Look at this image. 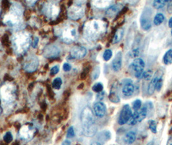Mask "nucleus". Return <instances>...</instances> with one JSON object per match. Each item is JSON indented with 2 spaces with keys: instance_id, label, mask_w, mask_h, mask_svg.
<instances>
[{
  "instance_id": "nucleus-4",
  "label": "nucleus",
  "mask_w": 172,
  "mask_h": 145,
  "mask_svg": "<svg viewBox=\"0 0 172 145\" xmlns=\"http://www.w3.org/2000/svg\"><path fill=\"white\" fill-rule=\"evenodd\" d=\"M82 124L84 133L86 136L91 137L97 130L96 122L92 111L88 107L84 108L82 114Z\"/></svg>"
},
{
  "instance_id": "nucleus-41",
  "label": "nucleus",
  "mask_w": 172,
  "mask_h": 145,
  "mask_svg": "<svg viewBox=\"0 0 172 145\" xmlns=\"http://www.w3.org/2000/svg\"><path fill=\"white\" fill-rule=\"evenodd\" d=\"M38 41H39V39L38 37H35L34 39V41H32V46L33 48H36L37 47L38 43Z\"/></svg>"
},
{
  "instance_id": "nucleus-37",
  "label": "nucleus",
  "mask_w": 172,
  "mask_h": 145,
  "mask_svg": "<svg viewBox=\"0 0 172 145\" xmlns=\"http://www.w3.org/2000/svg\"><path fill=\"white\" fill-rule=\"evenodd\" d=\"M74 130L73 127H71L67 130V138H72L74 136Z\"/></svg>"
},
{
  "instance_id": "nucleus-27",
  "label": "nucleus",
  "mask_w": 172,
  "mask_h": 145,
  "mask_svg": "<svg viewBox=\"0 0 172 145\" xmlns=\"http://www.w3.org/2000/svg\"><path fill=\"white\" fill-rule=\"evenodd\" d=\"M164 16L163 14H161V13H158V14H157L155 16L153 22L155 25L158 26V25H160L164 21Z\"/></svg>"
},
{
  "instance_id": "nucleus-36",
  "label": "nucleus",
  "mask_w": 172,
  "mask_h": 145,
  "mask_svg": "<svg viewBox=\"0 0 172 145\" xmlns=\"http://www.w3.org/2000/svg\"><path fill=\"white\" fill-rule=\"evenodd\" d=\"M163 78H162V77H161L156 84V88H155V90H157L158 92H159L162 88V86H163Z\"/></svg>"
},
{
  "instance_id": "nucleus-31",
  "label": "nucleus",
  "mask_w": 172,
  "mask_h": 145,
  "mask_svg": "<svg viewBox=\"0 0 172 145\" xmlns=\"http://www.w3.org/2000/svg\"><path fill=\"white\" fill-rule=\"evenodd\" d=\"M103 88V85L101 83H97L93 85V90L94 92L99 93V92L102 91Z\"/></svg>"
},
{
  "instance_id": "nucleus-29",
  "label": "nucleus",
  "mask_w": 172,
  "mask_h": 145,
  "mask_svg": "<svg viewBox=\"0 0 172 145\" xmlns=\"http://www.w3.org/2000/svg\"><path fill=\"white\" fill-rule=\"evenodd\" d=\"M61 85H62V80L60 77H56L54 79L53 82V87L54 89H60Z\"/></svg>"
},
{
  "instance_id": "nucleus-14",
  "label": "nucleus",
  "mask_w": 172,
  "mask_h": 145,
  "mask_svg": "<svg viewBox=\"0 0 172 145\" xmlns=\"http://www.w3.org/2000/svg\"><path fill=\"white\" fill-rule=\"evenodd\" d=\"M60 52L61 50L59 47L56 45H51L45 48L44 51V56L49 58L56 57L59 56Z\"/></svg>"
},
{
  "instance_id": "nucleus-39",
  "label": "nucleus",
  "mask_w": 172,
  "mask_h": 145,
  "mask_svg": "<svg viewBox=\"0 0 172 145\" xmlns=\"http://www.w3.org/2000/svg\"><path fill=\"white\" fill-rule=\"evenodd\" d=\"M139 53H140L139 50L138 49V48H136V49L133 50L131 52V56H132V57H136L138 56Z\"/></svg>"
},
{
  "instance_id": "nucleus-35",
  "label": "nucleus",
  "mask_w": 172,
  "mask_h": 145,
  "mask_svg": "<svg viewBox=\"0 0 172 145\" xmlns=\"http://www.w3.org/2000/svg\"><path fill=\"white\" fill-rule=\"evenodd\" d=\"M141 105H142V102H141V100L137 99L133 103V107L134 110H138L139 108H141Z\"/></svg>"
},
{
  "instance_id": "nucleus-17",
  "label": "nucleus",
  "mask_w": 172,
  "mask_h": 145,
  "mask_svg": "<svg viewBox=\"0 0 172 145\" xmlns=\"http://www.w3.org/2000/svg\"><path fill=\"white\" fill-rule=\"evenodd\" d=\"M109 99L110 100V101L114 103H118L121 101L118 95L117 83H114L113 85L109 95Z\"/></svg>"
},
{
  "instance_id": "nucleus-42",
  "label": "nucleus",
  "mask_w": 172,
  "mask_h": 145,
  "mask_svg": "<svg viewBox=\"0 0 172 145\" xmlns=\"http://www.w3.org/2000/svg\"><path fill=\"white\" fill-rule=\"evenodd\" d=\"M169 2L170 3H169V5H168V12H169V13H172V0H170Z\"/></svg>"
},
{
  "instance_id": "nucleus-34",
  "label": "nucleus",
  "mask_w": 172,
  "mask_h": 145,
  "mask_svg": "<svg viewBox=\"0 0 172 145\" xmlns=\"http://www.w3.org/2000/svg\"><path fill=\"white\" fill-rule=\"evenodd\" d=\"M12 135L11 134V132H6V133L5 134L4 137H3V139L6 142V143H11V142L12 141Z\"/></svg>"
},
{
  "instance_id": "nucleus-38",
  "label": "nucleus",
  "mask_w": 172,
  "mask_h": 145,
  "mask_svg": "<svg viewBox=\"0 0 172 145\" xmlns=\"http://www.w3.org/2000/svg\"><path fill=\"white\" fill-rule=\"evenodd\" d=\"M60 70V68L58 66H54L53 68H52L51 70V74L52 75H55L58 73Z\"/></svg>"
},
{
  "instance_id": "nucleus-8",
  "label": "nucleus",
  "mask_w": 172,
  "mask_h": 145,
  "mask_svg": "<svg viewBox=\"0 0 172 145\" xmlns=\"http://www.w3.org/2000/svg\"><path fill=\"white\" fill-rule=\"evenodd\" d=\"M35 131V128L32 125L25 124L19 130V137L26 141H30L33 137Z\"/></svg>"
},
{
  "instance_id": "nucleus-13",
  "label": "nucleus",
  "mask_w": 172,
  "mask_h": 145,
  "mask_svg": "<svg viewBox=\"0 0 172 145\" xmlns=\"http://www.w3.org/2000/svg\"><path fill=\"white\" fill-rule=\"evenodd\" d=\"M39 61L36 56H30L25 61L24 69L28 72H32L38 69Z\"/></svg>"
},
{
  "instance_id": "nucleus-18",
  "label": "nucleus",
  "mask_w": 172,
  "mask_h": 145,
  "mask_svg": "<svg viewBox=\"0 0 172 145\" xmlns=\"http://www.w3.org/2000/svg\"><path fill=\"white\" fill-rule=\"evenodd\" d=\"M122 54L121 52H118L116 54L115 57L112 62V69L115 72H118L121 70L122 66Z\"/></svg>"
},
{
  "instance_id": "nucleus-43",
  "label": "nucleus",
  "mask_w": 172,
  "mask_h": 145,
  "mask_svg": "<svg viewBox=\"0 0 172 145\" xmlns=\"http://www.w3.org/2000/svg\"><path fill=\"white\" fill-rule=\"evenodd\" d=\"M36 1H37V0H27V1L28 2L29 4V5H33L34 3Z\"/></svg>"
},
{
  "instance_id": "nucleus-45",
  "label": "nucleus",
  "mask_w": 172,
  "mask_h": 145,
  "mask_svg": "<svg viewBox=\"0 0 172 145\" xmlns=\"http://www.w3.org/2000/svg\"><path fill=\"white\" fill-rule=\"evenodd\" d=\"M71 144V141H68V140H66L63 143V144Z\"/></svg>"
},
{
  "instance_id": "nucleus-11",
  "label": "nucleus",
  "mask_w": 172,
  "mask_h": 145,
  "mask_svg": "<svg viewBox=\"0 0 172 145\" xmlns=\"http://www.w3.org/2000/svg\"><path fill=\"white\" fill-rule=\"evenodd\" d=\"M132 115L131 109L128 105H124V107L122 108L121 112V114L119 115L118 118V124L121 125H123L129 121Z\"/></svg>"
},
{
  "instance_id": "nucleus-28",
  "label": "nucleus",
  "mask_w": 172,
  "mask_h": 145,
  "mask_svg": "<svg viewBox=\"0 0 172 145\" xmlns=\"http://www.w3.org/2000/svg\"><path fill=\"white\" fill-rule=\"evenodd\" d=\"M147 113H148L147 106H144L143 107L141 108V110L138 111V114H139L138 121L139 122L142 121L144 119H145V117H146V115H147Z\"/></svg>"
},
{
  "instance_id": "nucleus-49",
  "label": "nucleus",
  "mask_w": 172,
  "mask_h": 145,
  "mask_svg": "<svg viewBox=\"0 0 172 145\" xmlns=\"http://www.w3.org/2000/svg\"><path fill=\"white\" fill-rule=\"evenodd\" d=\"M171 130H172V128H171Z\"/></svg>"
},
{
  "instance_id": "nucleus-6",
  "label": "nucleus",
  "mask_w": 172,
  "mask_h": 145,
  "mask_svg": "<svg viewBox=\"0 0 172 145\" xmlns=\"http://www.w3.org/2000/svg\"><path fill=\"white\" fill-rule=\"evenodd\" d=\"M22 16L23 9L21 6L19 5H14L11 6L9 12L5 16L3 22L9 27H18L21 24Z\"/></svg>"
},
{
  "instance_id": "nucleus-46",
  "label": "nucleus",
  "mask_w": 172,
  "mask_h": 145,
  "mask_svg": "<svg viewBox=\"0 0 172 145\" xmlns=\"http://www.w3.org/2000/svg\"><path fill=\"white\" fill-rule=\"evenodd\" d=\"M128 1H129L130 3H133V2H135L136 0H128Z\"/></svg>"
},
{
  "instance_id": "nucleus-15",
  "label": "nucleus",
  "mask_w": 172,
  "mask_h": 145,
  "mask_svg": "<svg viewBox=\"0 0 172 145\" xmlns=\"http://www.w3.org/2000/svg\"><path fill=\"white\" fill-rule=\"evenodd\" d=\"M87 54V50L85 47L75 46L71 50V55L75 59H81L86 56Z\"/></svg>"
},
{
  "instance_id": "nucleus-25",
  "label": "nucleus",
  "mask_w": 172,
  "mask_h": 145,
  "mask_svg": "<svg viewBox=\"0 0 172 145\" xmlns=\"http://www.w3.org/2000/svg\"><path fill=\"white\" fill-rule=\"evenodd\" d=\"M170 0H154L153 1V6L156 9H160L163 8Z\"/></svg>"
},
{
  "instance_id": "nucleus-24",
  "label": "nucleus",
  "mask_w": 172,
  "mask_h": 145,
  "mask_svg": "<svg viewBox=\"0 0 172 145\" xmlns=\"http://www.w3.org/2000/svg\"><path fill=\"white\" fill-rule=\"evenodd\" d=\"M163 62L166 65L172 63V48L168 50L166 54H164L163 57Z\"/></svg>"
},
{
  "instance_id": "nucleus-19",
  "label": "nucleus",
  "mask_w": 172,
  "mask_h": 145,
  "mask_svg": "<svg viewBox=\"0 0 172 145\" xmlns=\"http://www.w3.org/2000/svg\"><path fill=\"white\" fill-rule=\"evenodd\" d=\"M161 77V76L156 75V76H155L153 77V79H151L150 83L149 84L148 88V92L149 93V95H152L154 93L155 88H156V84Z\"/></svg>"
},
{
  "instance_id": "nucleus-1",
  "label": "nucleus",
  "mask_w": 172,
  "mask_h": 145,
  "mask_svg": "<svg viewBox=\"0 0 172 145\" xmlns=\"http://www.w3.org/2000/svg\"><path fill=\"white\" fill-rule=\"evenodd\" d=\"M16 97V87L12 83H6L0 88V99L6 112L12 108Z\"/></svg>"
},
{
  "instance_id": "nucleus-47",
  "label": "nucleus",
  "mask_w": 172,
  "mask_h": 145,
  "mask_svg": "<svg viewBox=\"0 0 172 145\" xmlns=\"http://www.w3.org/2000/svg\"><path fill=\"white\" fill-rule=\"evenodd\" d=\"M171 35H172V29H171Z\"/></svg>"
},
{
  "instance_id": "nucleus-32",
  "label": "nucleus",
  "mask_w": 172,
  "mask_h": 145,
  "mask_svg": "<svg viewBox=\"0 0 172 145\" xmlns=\"http://www.w3.org/2000/svg\"><path fill=\"white\" fill-rule=\"evenodd\" d=\"M149 127L151 131L154 134L157 133V126H156V122L154 120H150L149 121Z\"/></svg>"
},
{
  "instance_id": "nucleus-26",
  "label": "nucleus",
  "mask_w": 172,
  "mask_h": 145,
  "mask_svg": "<svg viewBox=\"0 0 172 145\" xmlns=\"http://www.w3.org/2000/svg\"><path fill=\"white\" fill-rule=\"evenodd\" d=\"M111 0H93L94 4L98 7H104L111 2Z\"/></svg>"
},
{
  "instance_id": "nucleus-10",
  "label": "nucleus",
  "mask_w": 172,
  "mask_h": 145,
  "mask_svg": "<svg viewBox=\"0 0 172 145\" xmlns=\"http://www.w3.org/2000/svg\"><path fill=\"white\" fill-rule=\"evenodd\" d=\"M84 14V10L80 5H73L68 9L67 15L71 19L77 20L80 19Z\"/></svg>"
},
{
  "instance_id": "nucleus-48",
  "label": "nucleus",
  "mask_w": 172,
  "mask_h": 145,
  "mask_svg": "<svg viewBox=\"0 0 172 145\" xmlns=\"http://www.w3.org/2000/svg\"><path fill=\"white\" fill-rule=\"evenodd\" d=\"M80 1H82V0H80Z\"/></svg>"
},
{
  "instance_id": "nucleus-16",
  "label": "nucleus",
  "mask_w": 172,
  "mask_h": 145,
  "mask_svg": "<svg viewBox=\"0 0 172 145\" xmlns=\"http://www.w3.org/2000/svg\"><path fill=\"white\" fill-rule=\"evenodd\" d=\"M93 110L96 117H103L106 112V105L102 102L96 103L93 106Z\"/></svg>"
},
{
  "instance_id": "nucleus-22",
  "label": "nucleus",
  "mask_w": 172,
  "mask_h": 145,
  "mask_svg": "<svg viewBox=\"0 0 172 145\" xmlns=\"http://www.w3.org/2000/svg\"><path fill=\"white\" fill-rule=\"evenodd\" d=\"M124 29L123 28H120L116 32V33L114 35V37H113V43H117L118 42L121 41V40L122 39L123 36H124Z\"/></svg>"
},
{
  "instance_id": "nucleus-9",
  "label": "nucleus",
  "mask_w": 172,
  "mask_h": 145,
  "mask_svg": "<svg viewBox=\"0 0 172 145\" xmlns=\"http://www.w3.org/2000/svg\"><path fill=\"white\" fill-rule=\"evenodd\" d=\"M145 63L144 61L141 58H137L133 61L130 64V69L135 73V76L137 78H140L144 72Z\"/></svg>"
},
{
  "instance_id": "nucleus-12",
  "label": "nucleus",
  "mask_w": 172,
  "mask_h": 145,
  "mask_svg": "<svg viewBox=\"0 0 172 145\" xmlns=\"http://www.w3.org/2000/svg\"><path fill=\"white\" fill-rule=\"evenodd\" d=\"M151 12L150 10L146 9L142 12L141 17V27L144 30H150L151 27Z\"/></svg>"
},
{
  "instance_id": "nucleus-33",
  "label": "nucleus",
  "mask_w": 172,
  "mask_h": 145,
  "mask_svg": "<svg viewBox=\"0 0 172 145\" xmlns=\"http://www.w3.org/2000/svg\"><path fill=\"white\" fill-rule=\"evenodd\" d=\"M153 76V72L152 70H147L142 74V77L146 80H149L151 79V77Z\"/></svg>"
},
{
  "instance_id": "nucleus-40",
  "label": "nucleus",
  "mask_w": 172,
  "mask_h": 145,
  "mask_svg": "<svg viewBox=\"0 0 172 145\" xmlns=\"http://www.w3.org/2000/svg\"><path fill=\"white\" fill-rule=\"evenodd\" d=\"M63 69L64 71H66V72H69L71 70V66L70 65V64L66 63H64V66H63Z\"/></svg>"
},
{
  "instance_id": "nucleus-2",
  "label": "nucleus",
  "mask_w": 172,
  "mask_h": 145,
  "mask_svg": "<svg viewBox=\"0 0 172 145\" xmlns=\"http://www.w3.org/2000/svg\"><path fill=\"white\" fill-rule=\"evenodd\" d=\"M106 30L105 23L99 19L89 21L84 25V33L85 36L91 40H96Z\"/></svg>"
},
{
  "instance_id": "nucleus-23",
  "label": "nucleus",
  "mask_w": 172,
  "mask_h": 145,
  "mask_svg": "<svg viewBox=\"0 0 172 145\" xmlns=\"http://www.w3.org/2000/svg\"><path fill=\"white\" fill-rule=\"evenodd\" d=\"M120 9H121V6L119 5H113L107 11L106 14L109 17H111V16H115L120 11Z\"/></svg>"
},
{
  "instance_id": "nucleus-20",
  "label": "nucleus",
  "mask_w": 172,
  "mask_h": 145,
  "mask_svg": "<svg viewBox=\"0 0 172 145\" xmlns=\"http://www.w3.org/2000/svg\"><path fill=\"white\" fill-rule=\"evenodd\" d=\"M134 86L131 83L126 84L122 88V92L126 96H131L134 92Z\"/></svg>"
},
{
  "instance_id": "nucleus-3",
  "label": "nucleus",
  "mask_w": 172,
  "mask_h": 145,
  "mask_svg": "<svg viewBox=\"0 0 172 145\" xmlns=\"http://www.w3.org/2000/svg\"><path fill=\"white\" fill-rule=\"evenodd\" d=\"M12 46L16 53L21 54L27 50L31 44V36L28 32L19 31L13 35Z\"/></svg>"
},
{
  "instance_id": "nucleus-30",
  "label": "nucleus",
  "mask_w": 172,
  "mask_h": 145,
  "mask_svg": "<svg viewBox=\"0 0 172 145\" xmlns=\"http://www.w3.org/2000/svg\"><path fill=\"white\" fill-rule=\"evenodd\" d=\"M113 56V52L110 49H107L105 50L104 52H103V58L106 61H109L110 59H111V57Z\"/></svg>"
},
{
  "instance_id": "nucleus-44",
  "label": "nucleus",
  "mask_w": 172,
  "mask_h": 145,
  "mask_svg": "<svg viewBox=\"0 0 172 145\" xmlns=\"http://www.w3.org/2000/svg\"><path fill=\"white\" fill-rule=\"evenodd\" d=\"M168 25H169V27L170 28H172V17L170 19L169 23H168Z\"/></svg>"
},
{
  "instance_id": "nucleus-7",
  "label": "nucleus",
  "mask_w": 172,
  "mask_h": 145,
  "mask_svg": "<svg viewBox=\"0 0 172 145\" xmlns=\"http://www.w3.org/2000/svg\"><path fill=\"white\" fill-rule=\"evenodd\" d=\"M43 12L49 19L54 20L59 15L60 7L56 2L49 1L44 5Z\"/></svg>"
},
{
  "instance_id": "nucleus-21",
  "label": "nucleus",
  "mask_w": 172,
  "mask_h": 145,
  "mask_svg": "<svg viewBox=\"0 0 172 145\" xmlns=\"http://www.w3.org/2000/svg\"><path fill=\"white\" fill-rule=\"evenodd\" d=\"M136 140V134L134 132L130 131L126 134L124 137V141L127 144H132Z\"/></svg>"
},
{
  "instance_id": "nucleus-5",
  "label": "nucleus",
  "mask_w": 172,
  "mask_h": 145,
  "mask_svg": "<svg viewBox=\"0 0 172 145\" xmlns=\"http://www.w3.org/2000/svg\"><path fill=\"white\" fill-rule=\"evenodd\" d=\"M56 34L66 43H73L78 37V28L74 23H67L56 30Z\"/></svg>"
}]
</instances>
